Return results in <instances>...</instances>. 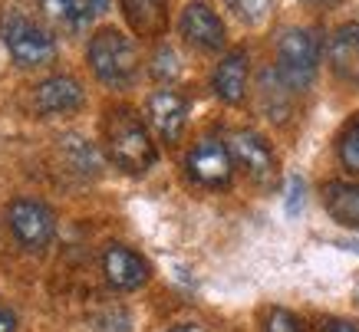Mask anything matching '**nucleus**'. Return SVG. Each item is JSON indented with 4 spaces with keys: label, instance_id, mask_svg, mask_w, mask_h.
<instances>
[{
    "label": "nucleus",
    "instance_id": "obj_1",
    "mask_svg": "<svg viewBox=\"0 0 359 332\" xmlns=\"http://www.w3.org/2000/svg\"><path fill=\"white\" fill-rule=\"evenodd\" d=\"M106 148H109V158L129 174H142L155 165V141L149 139V129L129 109H119V112L109 116V122H106Z\"/></svg>",
    "mask_w": 359,
    "mask_h": 332
},
{
    "label": "nucleus",
    "instance_id": "obj_2",
    "mask_svg": "<svg viewBox=\"0 0 359 332\" xmlns=\"http://www.w3.org/2000/svg\"><path fill=\"white\" fill-rule=\"evenodd\" d=\"M89 69L96 73L99 83L106 86H129L135 73H139V53H135V43L122 30H99L93 40H89Z\"/></svg>",
    "mask_w": 359,
    "mask_h": 332
},
{
    "label": "nucleus",
    "instance_id": "obj_3",
    "mask_svg": "<svg viewBox=\"0 0 359 332\" xmlns=\"http://www.w3.org/2000/svg\"><path fill=\"white\" fill-rule=\"evenodd\" d=\"M320 69V40L313 30L294 27L280 36L277 43V76H280L290 92H304L313 83Z\"/></svg>",
    "mask_w": 359,
    "mask_h": 332
},
{
    "label": "nucleus",
    "instance_id": "obj_4",
    "mask_svg": "<svg viewBox=\"0 0 359 332\" xmlns=\"http://www.w3.org/2000/svg\"><path fill=\"white\" fill-rule=\"evenodd\" d=\"M0 40L7 46V53L13 56V63L30 66V69L33 66L53 63V56H56L53 36L40 23H33L30 17H23L17 11L4 13V20H0Z\"/></svg>",
    "mask_w": 359,
    "mask_h": 332
},
{
    "label": "nucleus",
    "instance_id": "obj_5",
    "mask_svg": "<svg viewBox=\"0 0 359 332\" xmlns=\"http://www.w3.org/2000/svg\"><path fill=\"white\" fill-rule=\"evenodd\" d=\"M7 221H11L13 237H17L23 247H30V250H43V247L56 237L53 211L40 201H30V198L13 201L11 211H7Z\"/></svg>",
    "mask_w": 359,
    "mask_h": 332
},
{
    "label": "nucleus",
    "instance_id": "obj_6",
    "mask_svg": "<svg viewBox=\"0 0 359 332\" xmlns=\"http://www.w3.org/2000/svg\"><path fill=\"white\" fill-rule=\"evenodd\" d=\"M185 168L188 178L198 181L201 188H224L231 181V174H234V158H231L228 145H221L215 139H201L188 151Z\"/></svg>",
    "mask_w": 359,
    "mask_h": 332
},
{
    "label": "nucleus",
    "instance_id": "obj_7",
    "mask_svg": "<svg viewBox=\"0 0 359 332\" xmlns=\"http://www.w3.org/2000/svg\"><path fill=\"white\" fill-rule=\"evenodd\" d=\"M178 30L191 46L205 50V53H218L224 40H228V30H224V20L208 7L205 0H191L182 17H178Z\"/></svg>",
    "mask_w": 359,
    "mask_h": 332
},
{
    "label": "nucleus",
    "instance_id": "obj_8",
    "mask_svg": "<svg viewBox=\"0 0 359 332\" xmlns=\"http://www.w3.org/2000/svg\"><path fill=\"white\" fill-rule=\"evenodd\" d=\"M231 148V158H234V165H241L244 172L254 178L257 184H271L273 174H277V158H273L271 145L257 135V132H234L228 141Z\"/></svg>",
    "mask_w": 359,
    "mask_h": 332
},
{
    "label": "nucleus",
    "instance_id": "obj_9",
    "mask_svg": "<svg viewBox=\"0 0 359 332\" xmlns=\"http://www.w3.org/2000/svg\"><path fill=\"white\" fill-rule=\"evenodd\" d=\"M149 122H152V129L158 132V139L162 141H178L182 139V132H185V122H188V102L175 89H155L152 96H149Z\"/></svg>",
    "mask_w": 359,
    "mask_h": 332
},
{
    "label": "nucleus",
    "instance_id": "obj_10",
    "mask_svg": "<svg viewBox=\"0 0 359 332\" xmlns=\"http://www.w3.org/2000/svg\"><path fill=\"white\" fill-rule=\"evenodd\" d=\"M86 102V92L73 76H50L33 89V106L43 116H66Z\"/></svg>",
    "mask_w": 359,
    "mask_h": 332
},
{
    "label": "nucleus",
    "instance_id": "obj_11",
    "mask_svg": "<svg viewBox=\"0 0 359 332\" xmlns=\"http://www.w3.org/2000/svg\"><path fill=\"white\" fill-rule=\"evenodd\" d=\"M102 273L116 289H139L149 279V263L122 244H112L102 254Z\"/></svg>",
    "mask_w": 359,
    "mask_h": 332
},
{
    "label": "nucleus",
    "instance_id": "obj_12",
    "mask_svg": "<svg viewBox=\"0 0 359 332\" xmlns=\"http://www.w3.org/2000/svg\"><path fill=\"white\" fill-rule=\"evenodd\" d=\"M327 60H330V69L339 79L359 86V23H343V27L333 30V36L327 43Z\"/></svg>",
    "mask_w": 359,
    "mask_h": 332
},
{
    "label": "nucleus",
    "instance_id": "obj_13",
    "mask_svg": "<svg viewBox=\"0 0 359 332\" xmlns=\"http://www.w3.org/2000/svg\"><path fill=\"white\" fill-rule=\"evenodd\" d=\"M211 86H215V96L228 106H238L244 92H248V53L244 50H234L218 63L215 76H211Z\"/></svg>",
    "mask_w": 359,
    "mask_h": 332
},
{
    "label": "nucleus",
    "instance_id": "obj_14",
    "mask_svg": "<svg viewBox=\"0 0 359 332\" xmlns=\"http://www.w3.org/2000/svg\"><path fill=\"white\" fill-rule=\"evenodd\" d=\"M168 0H122L126 20L132 23V30L142 36H158L168 23Z\"/></svg>",
    "mask_w": 359,
    "mask_h": 332
},
{
    "label": "nucleus",
    "instance_id": "obj_15",
    "mask_svg": "<svg viewBox=\"0 0 359 332\" xmlns=\"http://www.w3.org/2000/svg\"><path fill=\"white\" fill-rule=\"evenodd\" d=\"M323 204L333 221L346 227H359V184L349 181H330L323 188Z\"/></svg>",
    "mask_w": 359,
    "mask_h": 332
},
{
    "label": "nucleus",
    "instance_id": "obj_16",
    "mask_svg": "<svg viewBox=\"0 0 359 332\" xmlns=\"http://www.w3.org/2000/svg\"><path fill=\"white\" fill-rule=\"evenodd\" d=\"M43 7L50 11V17H56L66 27H86L109 11V0H43Z\"/></svg>",
    "mask_w": 359,
    "mask_h": 332
},
{
    "label": "nucleus",
    "instance_id": "obj_17",
    "mask_svg": "<svg viewBox=\"0 0 359 332\" xmlns=\"http://www.w3.org/2000/svg\"><path fill=\"white\" fill-rule=\"evenodd\" d=\"M231 11H234V17L244 23H250V27H257V23L267 20V13H271V0H224Z\"/></svg>",
    "mask_w": 359,
    "mask_h": 332
},
{
    "label": "nucleus",
    "instance_id": "obj_18",
    "mask_svg": "<svg viewBox=\"0 0 359 332\" xmlns=\"http://www.w3.org/2000/svg\"><path fill=\"white\" fill-rule=\"evenodd\" d=\"M66 151H73V168L76 172H86V174H96V168H99V161H96V151H93V145L89 141H83V139H76V135H69L66 139Z\"/></svg>",
    "mask_w": 359,
    "mask_h": 332
},
{
    "label": "nucleus",
    "instance_id": "obj_19",
    "mask_svg": "<svg viewBox=\"0 0 359 332\" xmlns=\"http://www.w3.org/2000/svg\"><path fill=\"white\" fill-rule=\"evenodd\" d=\"M178 73H182L178 53H175L172 46H158V50H155V56H152V76H155V79H162V83H172Z\"/></svg>",
    "mask_w": 359,
    "mask_h": 332
},
{
    "label": "nucleus",
    "instance_id": "obj_20",
    "mask_svg": "<svg viewBox=\"0 0 359 332\" xmlns=\"http://www.w3.org/2000/svg\"><path fill=\"white\" fill-rule=\"evenodd\" d=\"M339 161H343L353 174H359V118L343 132V139H339Z\"/></svg>",
    "mask_w": 359,
    "mask_h": 332
},
{
    "label": "nucleus",
    "instance_id": "obj_21",
    "mask_svg": "<svg viewBox=\"0 0 359 332\" xmlns=\"http://www.w3.org/2000/svg\"><path fill=\"white\" fill-rule=\"evenodd\" d=\"M264 332H300V322H297L294 312L287 310H273L264 322Z\"/></svg>",
    "mask_w": 359,
    "mask_h": 332
},
{
    "label": "nucleus",
    "instance_id": "obj_22",
    "mask_svg": "<svg viewBox=\"0 0 359 332\" xmlns=\"http://www.w3.org/2000/svg\"><path fill=\"white\" fill-rule=\"evenodd\" d=\"M17 329V319H13L11 310H0V332H13Z\"/></svg>",
    "mask_w": 359,
    "mask_h": 332
},
{
    "label": "nucleus",
    "instance_id": "obj_23",
    "mask_svg": "<svg viewBox=\"0 0 359 332\" xmlns=\"http://www.w3.org/2000/svg\"><path fill=\"white\" fill-rule=\"evenodd\" d=\"M327 332H359V326H356V322L337 319V322H330V326H327Z\"/></svg>",
    "mask_w": 359,
    "mask_h": 332
},
{
    "label": "nucleus",
    "instance_id": "obj_24",
    "mask_svg": "<svg viewBox=\"0 0 359 332\" xmlns=\"http://www.w3.org/2000/svg\"><path fill=\"white\" fill-rule=\"evenodd\" d=\"M172 332H205V329H198V326H178V329H172Z\"/></svg>",
    "mask_w": 359,
    "mask_h": 332
},
{
    "label": "nucleus",
    "instance_id": "obj_25",
    "mask_svg": "<svg viewBox=\"0 0 359 332\" xmlns=\"http://www.w3.org/2000/svg\"><path fill=\"white\" fill-rule=\"evenodd\" d=\"M313 4H330V0H313Z\"/></svg>",
    "mask_w": 359,
    "mask_h": 332
}]
</instances>
